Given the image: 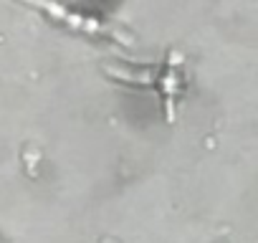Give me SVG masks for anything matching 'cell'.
I'll return each instance as SVG.
<instances>
[{"mask_svg":"<svg viewBox=\"0 0 258 243\" xmlns=\"http://www.w3.org/2000/svg\"><path fill=\"white\" fill-rule=\"evenodd\" d=\"M28 6H36L41 11H46L51 18L66 23L69 28H76V31H84V33H91V36H114V31H109L106 26H101L99 21L94 18H86V16H79L74 11H69L66 6H61L58 0H23Z\"/></svg>","mask_w":258,"mask_h":243,"instance_id":"cell-1","label":"cell"},{"mask_svg":"<svg viewBox=\"0 0 258 243\" xmlns=\"http://www.w3.org/2000/svg\"><path fill=\"white\" fill-rule=\"evenodd\" d=\"M177 69H180V53H170V66H167V71L162 76V94H165V116H167V122H175Z\"/></svg>","mask_w":258,"mask_h":243,"instance_id":"cell-2","label":"cell"},{"mask_svg":"<svg viewBox=\"0 0 258 243\" xmlns=\"http://www.w3.org/2000/svg\"><path fill=\"white\" fill-rule=\"evenodd\" d=\"M109 76L129 81V84H150L155 79V69H142V71H132V69H121V66H106L104 69Z\"/></svg>","mask_w":258,"mask_h":243,"instance_id":"cell-3","label":"cell"}]
</instances>
